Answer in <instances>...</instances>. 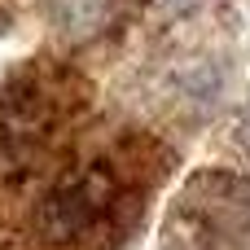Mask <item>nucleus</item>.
<instances>
[{
	"instance_id": "obj_1",
	"label": "nucleus",
	"mask_w": 250,
	"mask_h": 250,
	"mask_svg": "<svg viewBox=\"0 0 250 250\" xmlns=\"http://www.w3.org/2000/svg\"><path fill=\"white\" fill-rule=\"evenodd\" d=\"M119 198V176L110 163L92 158V163H79L70 167L57 185L44 189V198L35 202V215H31V229L44 246L66 250L79 246L83 237H92V229L110 215Z\"/></svg>"
},
{
	"instance_id": "obj_2",
	"label": "nucleus",
	"mask_w": 250,
	"mask_h": 250,
	"mask_svg": "<svg viewBox=\"0 0 250 250\" xmlns=\"http://www.w3.org/2000/svg\"><path fill=\"white\" fill-rule=\"evenodd\" d=\"M171 229L189 246H229L250 233V180L233 171H202L185 185Z\"/></svg>"
},
{
	"instance_id": "obj_3",
	"label": "nucleus",
	"mask_w": 250,
	"mask_h": 250,
	"mask_svg": "<svg viewBox=\"0 0 250 250\" xmlns=\"http://www.w3.org/2000/svg\"><path fill=\"white\" fill-rule=\"evenodd\" d=\"M57 92L53 83H40V79H18L13 88L0 92V167L18 171L26 167L40 145L48 141L53 123H57Z\"/></svg>"
},
{
	"instance_id": "obj_4",
	"label": "nucleus",
	"mask_w": 250,
	"mask_h": 250,
	"mask_svg": "<svg viewBox=\"0 0 250 250\" xmlns=\"http://www.w3.org/2000/svg\"><path fill=\"white\" fill-rule=\"evenodd\" d=\"M119 13V0H53V26L62 40H92Z\"/></svg>"
},
{
	"instance_id": "obj_5",
	"label": "nucleus",
	"mask_w": 250,
	"mask_h": 250,
	"mask_svg": "<svg viewBox=\"0 0 250 250\" xmlns=\"http://www.w3.org/2000/svg\"><path fill=\"white\" fill-rule=\"evenodd\" d=\"M237 141L250 154V92H246V101H242V114H237Z\"/></svg>"
},
{
	"instance_id": "obj_6",
	"label": "nucleus",
	"mask_w": 250,
	"mask_h": 250,
	"mask_svg": "<svg viewBox=\"0 0 250 250\" xmlns=\"http://www.w3.org/2000/svg\"><path fill=\"white\" fill-rule=\"evenodd\" d=\"M167 4H171L176 13H193V9H202L207 0H167Z\"/></svg>"
}]
</instances>
